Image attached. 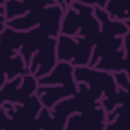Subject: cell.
Listing matches in <instances>:
<instances>
[{
    "label": "cell",
    "mask_w": 130,
    "mask_h": 130,
    "mask_svg": "<svg viewBox=\"0 0 130 130\" xmlns=\"http://www.w3.org/2000/svg\"><path fill=\"white\" fill-rule=\"evenodd\" d=\"M29 74L22 56L12 52L0 44V89L6 81H11L15 77Z\"/></svg>",
    "instance_id": "cell-5"
},
{
    "label": "cell",
    "mask_w": 130,
    "mask_h": 130,
    "mask_svg": "<svg viewBox=\"0 0 130 130\" xmlns=\"http://www.w3.org/2000/svg\"><path fill=\"white\" fill-rule=\"evenodd\" d=\"M0 130H18L2 107L0 108Z\"/></svg>",
    "instance_id": "cell-11"
},
{
    "label": "cell",
    "mask_w": 130,
    "mask_h": 130,
    "mask_svg": "<svg viewBox=\"0 0 130 130\" xmlns=\"http://www.w3.org/2000/svg\"><path fill=\"white\" fill-rule=\"evenodd\" d=\"M104 10L109 15L110 19L117 20V21H127L129 20V11L128 9L122 5V3L117 1H107Z\"/></svg>",
    "instance_id": "cell-9"
},
{
    "label": "cell",
    "mask_w": 130,
    "mask_h": 130,
    "mask_svg": "<svg viewBox=\"0 0 130 130\" xmlns=\"http://www.w3.org/2000/svg\"><path fill=\"white\" fill-rule=\"evenodd\" d=\"M57 4V1L48 0V1H5L4 9H5V18L6 20H11L17 17L22 16L23 14L28 13L29 11L36 8H46L52 5Z\"/></svg>",
    "instance_id": "cell-7"
},
{
    "label": "cell",
    "mask_w": 130,
    "mask_h": 130,
    "mask_svg": "<svg viewBox=\"0 0 130 130\" xmlns=\"http://www.w3.org/2000/svg\"><path fill=\"white\" fill-rule=\"evenodd\" d=\"M116 82V85L118 88H121L125 91L130 90V79H129V75L125 72V71H120V72H116V73H112Z\"/></svg>",
    "instance_id": "cell-10"
},
{
    "label": "cell",
    "mask_w": 130,
    "mask_h": 130,
    "mask_svg": "<svg viewBox=\"0 0 130 130\" xmlns=\"http://www.w3.org/2000/svg\"><path fill=\"white\" fill-rule=\"evenodd\" d=\"M106 121L104 130H130L126 104L115 107L111 113L106 115Z\"/></svg>",
    "instance_id": "cell-8"
},
{
    "label": "cell",
    "mask_w": 130,
    "mask_h": 130,
    "mask_svg": "<svg viewBox=\"0 0 130 130\" xmlns=\"http://www.w3.org/2000/svg\"><path fill=\"white\" fill-rule=\"evenodd\" d=\"M101 25L94 26L82 34L83 38L59 35L57 38V60L69 63L72 67L87 66L92 50L99 41Z\"/></svg>",
    "instance_id": "cell-2"
},
{
    "label": "cell",
    "mask_w": 130,
    "mask_h": 130,
    "mask_svg": "<svg viewBox=\"0 0 130 130\" xmlns=\"http://www.w3.org/2000/svg\"><path fill=\"white\" fill-rule=\"evenodd\" d=\"M38 79L30 74L17 76L11 81H6L0 89V108L5 103L23 105L38 88Z\"/></svg>",
    "instance_id": "cell-4"
},
{
    "label": "cell",
    "mask_w": 130,
    "mask_h": 130,
    "mask_svg": "<svg viewBox=\"0 0 130 130\" xmlns=\"http://www.w3.org/2000/svg\"><path fill=\"white\" fill-rule=\"evenodd\" d=\"M93 14L101 24V32L87 67L109 73L125 71L130 75L123 49V37L130 30V20H112L100 7H93Z\"/></svg>",
    "instance_id": "cell-1"
},
{
    "label": "cell",
    "mask_w": 130,
    "mask_h": 130,
    "mask_svg": "<svg viewBox=\"0 0 130 130\" xmlns=\"http://www.w3.org/2000/svg\"><path fill=\"white\" fill-rule=\"evenodd\" d=\"M106 123V112L101 106L70 115L64 130H104Z\"/></svg>",
    "instance_id": "cell-6"
},
{
    "label": "cell",
    "mask_w": 130,
    "mask_h": 130,
    "mask_svg": "<svg viewBox=\"0 0 130 130\" xmlns=\"http://www.w3.org/2000/svg\"><path fill=\"white\" fill-rule=\"evenodd\" d=\"M64 12V9L58 3L46 8H36L24 16L6 20V26L16 31L28 30L36 24L60 27Z\"/></svg>",
    "instance_id": "cell-3"
},
{
    "label": "cell",
    "mask_w": 130,
    "mask_h": 130,
    "mask_svg": "<svg viewBox=\"0 0 130 130\" xmlns=\"http://www.w3.org/2000/svg\"><path fill=\"white\" fill-rule=\"evenodd\" d=\"M5 1L0 0V34L6 27V18H5V9H4Z\"/></svg>",
    "instance_id": "cell-12"
}]
</instances>
